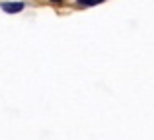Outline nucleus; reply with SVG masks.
<instances>
[{"label": "nucleus", "mask_w": 154, "mask_h": 140, "mask_svg": "<svg viewBox=\"0 0 154 140\" xmlns=\"http://www.w3.org/2000/svg\"><path fill=\"white\" fill-rule=\"evenodd\" d=\"M102 2H103V0H88L86 4H90V6H96V4H102Z\"/></svg>", "instance_id": "nucleus-2"}, {"label": "nucleus", "mask_w": 154, "mask_h": 140, "mask_svg": "<svg viewBox=\"0 0 154 140\" xmlns=\"http://www.w3.org/2000/svg\"><path fill=\"white\" fill-rule=\"evenodd\" d=\"M78 2H84V4H86V2H88V0H78Z\"/></svg>", "instance_id": "nucleus-4"}, {"label": "nucleus", "mask_w": 154, "mask_h": 140, "mask_svg": "<svg viewBox=\"0 0 154 140\" xmlns=\"http://www.w3.org/2000/svg\"><path fill=\"white\" fill-rule=\"evenodd\" d=\"M2 10L8 12V14H18L20 10H23V2H4Z\"/></svg>", "instance_id": "nucleus-1"}, {"label": "nucleus", "mask_w": 154, "mask_h": 140, "mask_svg": "<svg viewBox=\"0 0 154 140\" xmlns=\"http://www.w3.org/2000/svg\"><path fill=\"white\" fill-rule=\"evenodd\" d=\"M53 2H55V4H60V2H63V0H53Z\"/></svg>", "instance_id": "nucleus-3"}]
</instances>
